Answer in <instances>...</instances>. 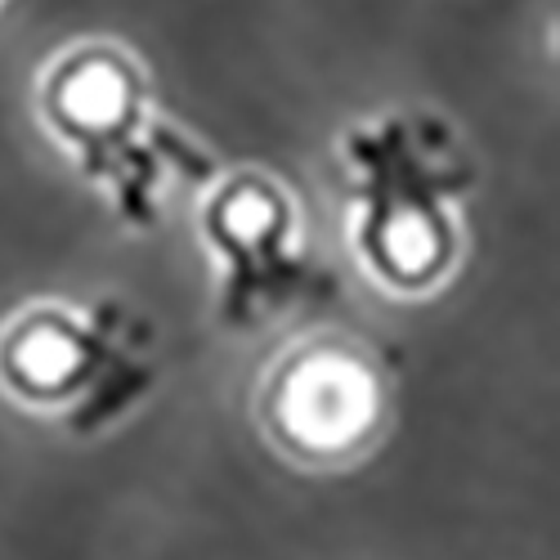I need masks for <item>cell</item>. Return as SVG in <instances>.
<instances>
[{
  "mask_svg": "<svg viewBox=\"0 0 560 560\" xmlns=\"http://www.w3.org/2000/svg\"><path fill=\"white\" fill-rule=\"evenodd\" d=\"M350 243L377 288L422 296L444 288L462 247V198L476 189V162L457 130L422 108L386 113L341 135Z\"/></svg>",
  "mask_w": 560,
  "mask_h": 560,
  "instance_id": "1",
  "label": "cell"
},
{
  "mask_svg": "<svg viewBox=\"0 0 560 560\" xmlns=\"http://www.w3.org/2000/svg\"><path fill=\"white\" fill-rule=\"evenodd\" d=\"M36 117L126 229H153L171 179L211 184L215 158L158 117L153 85L121 45L81 40L36 81Z\"/></svg>",
  "mask_w": 560,
  "mask_h": 560,
  "instance_id": "2",
  "label": "cell"
},
{
  "mask_svg": "<svg viewBox=\"0 0 560 560\" xmlns=\"http://www.w3.org/2000/svg\"><path fill=\"white\" fill-rule=\"evenodd\" d=\"M153 386V323L121 301H40L0 328V390L100 431Z\"/></svg>",
  "mask_w": 560,
  "mask_h": 560,
  "instance_id": "3",
  "label": "cell"
},
{
  "mask_svg": "<svg viewBox=\"0 0 560 560\" xmlns=\"http://www.w3.org/2000/svg\"><path fill=\"white\" fill-rule=\"evenodd\" d=\"M198 224L220 265L215 318L229 332H252L283 310L337 296V273L296 243V202L273 175H215Z\"/></svg>",
  "mask_w": 560,
  "mask_h": 560,
  "instance_id": "4",
  "label": "cell"
},
{
  "mask_svg": "<svg viewBox=\"0 0 560 560\" xmlns=\"http://www.w3.org/2000/svg\"><path fill=\"white\" fill-rule=\"evenodd\" d=\"M390 382L368 346L346 337H310L292 346L260 386V422L269 440L301 462H341L382 435Z\"/></svg>",
  "mask_w": 560,
  "mask_h": 560,
  "instance_id": "5",
  "label": "cell"
}]
</instances>
